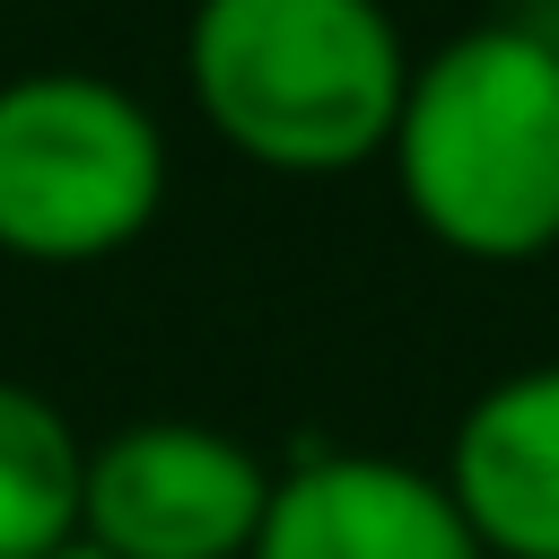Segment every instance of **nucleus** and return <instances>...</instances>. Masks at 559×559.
<instances>
[{"label":"nucleus","mask_w":559,"mask_h":559,"mask_svg":"<svg viewBox=\"0 0 559 559\" xmlns=\"http://www.w3.org/2000/svg\"><path fill=\"white\" fill-rule=\"evenodd\" d=\"M411 44L384 0H192L183 96L262 175H349L384 157Z\"/></svg>","instance_id":"obj_2"},{"label":"nucleus","mask_w":559,"mask_h":559,"mask_svg":"<svg viewBox=\"0 0 559 559\" xmlns=\"http://www.w3.org/2000/svg\"><path fill=\"white\" fill-rule=\"evenodd\" d=\"M44 559H114V550H105V542H87V533H70V542H61V550H44Z\"/></svg>","instance_id":"obj_8"},{"label":"nucleus","mask_w":559,"mask_h":559,"mask_svg":"<svg viewBox=\"0 0 559 559\" xmlns=\"http://www.w3.org/2000/svg\"><path fill=\"white\" fill-rule=\"evenodd\" d=\"M445 489L489 559H559V358L463 402Z\"/></svg>","instance_id":"obj_6"},{"label":"nucleus","mask_w":559,"mask_h":559,"mask_svg":"<svg viewBox=\"0 0 559 559\" xmlns=\"http://www.w3.org/2000/svg\"><path fill=\"white\" fill-rule=\"evenodd\" d=\"M87 507V437L44 393L0 376V559H44L79 533Z\"/></svg>","instance_id":"obj_7"},{"label":"nucleus","mask_w":559,"mask_h":559,"mask_svg":"<svg viewBox=\"0 0 559 559\" xmlns=\"http://www.w3.org/2000/svg\"><path fill=\"white\" fill-rule=\"evenodd\" d=\"M271 507V463L210 419H131L87 445L79 533L114 559H245Z\"/></svg>","instance_id":"obj_4"},{"label":"nucleus","mask_w":559,"mask_h":559,"mask_svg":"<svg viewBox=\"0 0 559 559\" xmlns=\"http://www.w3.org/2000/svg\"><path fill=\"white\" fill-rule=\"evenodd\" d=\"M245 559H489L445 489L402 454L314 445L271 472V507Z\"/></svg>","instance_id":"obj_5"},{"label":"nucleus","mask_w":559,"mask_h":559,"mask_svg":"<svg viewBox=\"0 0 559 559\" xmlns=\"http://www.w3.org/2000/svg\"><path fill=\"white\" fill-rule=\"evenodd\" d=\"M166 122L105 70L0 79V253L87 271L131 253L166 210Z\"/></svg>","instance_id":"obj_3"},{"label":"nucleus","mask_w":559,"mask_h":559,"mask_svg":"<svg viewBox=\"0 0 559 559\" xmlns=\"http://www.w3.org/2000/svg\"><path fill=\"white\" fill-rule=\"evenodd\" d=\"M384 166L419 236L454 262L515 271L559 253V35L489 17L419 52Z\"/></svg>","instance_id":"obj_1"}]
</instances>
